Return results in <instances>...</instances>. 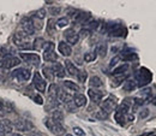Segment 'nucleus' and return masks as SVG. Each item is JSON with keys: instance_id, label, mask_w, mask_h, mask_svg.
<instances>
[{"instance_id": "f257e3e1", "label": "nucleus", "mask_w": 156, "mask_h": 136, "mask_svg": "<svg viewBox=\"0 0 156 136\" xmlns=\"http://www.w3.org/2000/svg\"><path fill=\"white\" fill-rule=\"evenodd\" d=\"M151 79H153V75L147 68H140L136 72L135 82L138 87H144V86L149 84L151 82Z\"/></svg>"}, {"instance_id": "f03ea898", "label": "nucleus", "mask_w": 156, "mask_h": 136, "mask_svg": "<svg viewBox=\"0 0 156 136\" xmlns=\"http://www.w3.org/2000/svg\"><path fill=\"white\" fill-rule=\"evenodd\" d=\"M107 31L109 33L111 36H117V38H121L126 35V28L120 24V23H111L107 25Z\"/></svg>"}, {"instance_id": "7ed1b4c3", "label": "nucleus", "mask_w": 156, "mask_h": 136, "mask_svg": "<svg viewBox=\"0 0 156 136\" xmlns=\"http://www.w3.org/2000/svg\"><path fill=\"white\" fill-rule=\"evenodd\" d=\"M117 104H118L117 97H114V95H109L107 99H105V100L101 102V110H102L103 112H106L107 115H109L111 112H113V111L115 110Z\"/></svg>"}, {"instance_id": "20e7f679", "label": "nucleus", "mask_w": 156, "mask_h": 136, "mask_svg": "<svg viewBox=\"0 0 156 136\" xmlns=\"http://www.w3.org/2000/svg\"><path fill=\"white\" fill-rule=\"evenodd\" d=\"M13 42L20 48H30L31 47L29 43V36L23 31H17L13 35Z\"/></svg>"}, {"instance_id": "39448f33", "label": "nucleus", "mask_w": 156, "mask_h": 136, "mask_svg": "<svg viewBox=\"0 0 156 136\" xmlns=\"http://www.w3.org/2000/svg\"><path fill=\"white\" fill-rule=\"evenodd\" d=\"M43 59L46 61H55L58 59L57 53L54 52V43L53 42H46L43 47Z\"/></svg>"}, {"instance_id": "423d86ee", "label": "nucleus", "mask_w": 156, "mask_h": 136, "mask_svg": "<svg viewBox=\"0 0 156 136\" xmlns=\"http://www.w3.org/2000/svg\"><path fill=\"white\" fill-rule=\"evenodd\" d=\"M44 124H46V127H47L53 134H55V135L60 136V135H62V134H65V129H64L62 124L54 122L52 118H47L46 122H44Z\"/></svg>"}, {"instance_id": "0eeeda50", "label": "nucleus", "mask_w": 156, "mask_h": 136, "mask_svg": "<svg viewBox=\"0 0 156 136\" xmlns=\"http://www.w3.org/2000/svg\"><path fill=\"white\" fill-rule=\"evenodd\" d=\"M11 76L15 78L17 82H25V81H28L29 78L31 77V72L28 69L20 68V69H16L15 71H12Z\"/></svg>"}, {"instance_id": "6e6552de", "label": "nucleus", "mask_w": 156, "mask_h": 136, "mask_svg": "<svg viewBox=\"0 0 156 136\" xmlns=\"http://www.w3.org/2000/svg\"><path fill=\"white\" fill-rule=\"evenodd\" d=\"M20 64V60L15 56H6L5 58L1 60V68L9 70V69H12L15 66H18Z\"/></svg>"}, {"instance_id": "1a4fd4ad", "label": "nucleus", "mask_w": 156, "mask_h": 136, "mask_svg": "<svg viewBox=\"0 0 156 136\" xmlns=\"http://www.w3.org/2000/svg\"><path fill=\"white\" fill-rule=\"evenodd\" d=\"M20 27L23 29V33H25L28 36H30L35 33V28H34V24L31 22V18H28V17L23 18L20 20Z\"/></svg>"}, {"instance_id": "9d476101", "label": "nucleus", "mask_w": 156, "mask_h": 136, "mask_svg": "<svg viewBox=\"0 0 156 136\" xmlns=\"http://www.w3.org/2000/svg\"><path fill=\"white\" fill-rule=\"evenodd\" d=\"M20 57L23 59L25 63L33 64V65H35V66L40 64V57L37 54H35V53H23V52H20Z\"/></svg>"}, {"instance_id": "9b49d317", "label": "nucleus", "mask_w": 156, "mask_h": 136, "mask_svg": "<svg viewBox=\"0 0 156 136\" xmlns=\"http://www.w3.org/2000/svg\"><path fill=\"white\" fill-rule=\"evenodd\" d=\"M34 87L36 88V90H39L40 93L46 92V81L41 77L39 72L34 74Z\"/></svg>"}, {"instance_id": "f8f14e48", "label": "nucleus", "mask_w": 156, "mask_h": 136, "mask_svg": "<svg viewBox=\"0 0 156 136\" xmlns=\"http://www.w3.org/2000/svg\"><path fill=\"white\" fill-rule=\"evenodd\" d=\"M64 36H65L66 41H67L69 43H71V45H76L78 42V40H79V35H78L73 29L66 30V31L64 33Z\"/></svg>"}, {"instance_id": "ddd939ff", "label": "nucleus", "mask_w": 156, "mask_h": 136, "mask_svg": "<svg viewBox=\"0 0 156 136\" xmlns=\"http://www.w3.org/2000/svg\"><path fill=\"white\" fill-rule=\"evenodd\" d=\"M13 127H15L16 129L20 130V131H27V130H30L31 124L28 123V122L24 120V119H17V120L13 123Z\"/></svg>"}, {"instance_id": "4468645a", "label": "nucleus", "mask_w": 156, "mask_h": 136, "mask_svg": "<svg viewBox=\"0 0 156 136\" xmlns=\"http://www.w3.org/2000/svg\"><path fill=\"white\" fill-rule=\"evenodd\" d=\"M88 95L90 97L93 102L100 104L101 100H102V97H103V93L100 92V90H95V89H89V90H88Z\"/></svg>"}, {"instance_id": "2eb2a0df", "label": "nucleus", "mask_w": 156, "mask_h": 136, "mask_svg": "<svg viewBox=\"0 0 156 136\" xmlns=\"http://www.w3.org/2000/svg\"><path fill=\"white\" fill-rule=\"evenodd\" d=\"M58 50L59 52L64 56V57H69V56H71V53H72V50H71V46L70 45H67L66 42H59L58 45Z\"/></svg>"}, {"instance_id": "dca6fc26", "label": "nucleus", "mask_w": 156, "mask_h": 136, "mask_svg": "<svg viewBox=\"0 0 156 136\" xmlns=\"http://www.w3.org/2000/svg\"><path fill=\"white\" fill-rule=\"evenodd\" d=\"M12 131V124L6 119H0V133L1 134H10Z\"/></svg>"}, {"instance_id": "f3484780", "label": "nucleus", "mask_w": 156, "mask_h": 136, "mask_svg": "<svg viewBox=\"0 0 156 136\" xmlns=\"http://www.w3.org/2000/svg\"><path fill=\"white\" fill-rule=\"evenodd\" d=\"M65 68H66V71L69 72V75H71V76H77V74H78L77 68L75 66V64H73L71 60H65Z\"/></svg>"}, {"instance_id": "a211bd4d", "label": "nucleus", "mask_w": 156, "mask_h": 136, "mask_svg": "<svg viewBox=\"0 0 156 136\" xmlns=\"http://www.w3.org/2000/svg\"><path fill=\"white\" fill-rule=\"evenodd\" d=\"M52 70H53V72H54V75L59 78H62L65 76V69L62 68V65L61 64H59V63H55L53 66H52Z\"/></svg>"}, {"instance_id": "6ab92c4d", "label": "nucleus", "mask_w": 156, "mask_h": 136, "mask_svg": "<svg viewBox=\"0 0 156 136\" xmlns=\"http://www.w3.org/2000/svg\"><path fill=\"white\" fill-rule=\"evenodd\" d=\"M57 100H59L60 102H64V104H69V102L72 101V97H71L69 93L64 92V90H59Z\"/></svg>"}, {"instance_id": "aec40b11", "label": "nucleus", "mask_w": 156, "mask_h": 136, "mask_svg": "<svg viewBox=\"0 0 156 136\" xmlns=\"http://www.w3.org/2000/svg\"><path fill=\"white\" fill-rule=\"evenodd\" d=\"M90 18V15L87 12H77L76 15H73V20L78 23H84Z\"/></svg>"}, {"instance_id": "412c9836", "label": "nucleus", "mask_w": 156, "mask_h": 136, "mask_svg": "<svg viewBox=\"0 0 156 136\" xmlns=\"http://www.w3.org/2000/svg\"><path fill=\"white\" fill-rule=\"evenodd\" d=\"M73 104L76 105V107H82V106H85L87 104V97L83 94H77L76 97H73Z\"/></svg>"}, {"instance_id": "4be33fe9", "label": "nucleus", "mask_w": 156, "mask_h": 136, "mask_svg": "<svg viewBox=\"0 0 156 136\" xmlns=\"http://www.w3.org/2000/svg\"><path fill=\"white\" fill-rule=\"evenodd\" d=\"M58 93H59L58 86L57 84H51L49 88H48V95L51 97V100H57Z\"/></svg>"}, {"instance_id": "5701e85b", "label": "nucleus", "mask_w": 156, "mask_h": 136, "mask_svg": "<svg viewBox=\"0 0 156 136\" xmlns=\"http://www.w3.org/2000/svg\"><path fill=\"white\" fill-rule=\"evenodd\" d=\"M42 71H43L44 77L47 78L48 81H53V79H54V77H55V75H54V72H53L52 68H49V66H43Z\"/></svg>"}, {"instance_id": "b1692460", "label": "nucleus", "mask_w": 156, "mask_h": 136, "mask_svg": "<svg viewBox=\"0 0 156 136\" xmlns=\"http://www.w3.org/2000/svg\"><path fill=\"white\" fill-rule=\"evenodd\" d=\"M137 84L133 79H127L124 83V90H126V92H132V90H135Z\"/></svg>"}, {"instance_id": "393cba45", "label": "nucleus", "mask_w": 156, "mask_h": 136, "mask_svg": "<svg viewBox=\"0 0 156 136\" xmlns=\"http://www.w3.org/2000/svg\"><path fill=\"white\" fill-rule=\"evenodd\" d=\"M52 119H53L54 122H57V123L62 124V120H64V115H62V112H61L60 110H55V111L52 113Z\"/></svg>"}, {"instance_id": "a878e982", "label": "nucleus", "mask_w": 156, "mask_h": 136, "mask_svg": "<svg viewBox=\"0 0 156 136\" xmlns=\"http://www.w3.org/2000/svg\"><path fill=\"white\" fill-rule=\"evenodd\" d=\"M90 87H95V88H98V87H101L103 83H102V81H101V78L98 77V76H93V77L90 78Z\"/></svg>"}, {"instance_id": "bb28decb", "label": "nucleus", "mask_w": 156, "mask_h": 136, "mask_svg": "<svg viewBox=\"0 0 156 136\" xmlns=\"http://www.w3.org/2000/svg\"><path fill=\"white\" fill-rule=\"evenodd\" d=\"M64 86H65L67 89L72 90V92H78V90H79V87H78L76 83H73L72 81H65V82H64Z\"/></svg>"}, {"instance_id": "cd10ccee", "label": "nucleus", "mask_w": 156, "mask_h": 136, "mask_svg": "<svg viewBox=\"0 0 156 136\" xmlns=\"http://www.w3.org/2000/svg\"><path fill=\"white\" fill-rule=\"evenodd\" d=\"M96 56H98L96 52H87V53L84 54V60H85L87 63H91V61H94V60L96 59Z\"/></svg>"}, {"instance_id": "c85d7f7f", "label": "nucleus", "mask_w": 156, "mask_h": 136, "mask_svg": "<svg viewBox=\"0 0 156 136\" xmlns=\"http://www.w3.org/2000/svg\"><path fill=\"white\" fill-rule=\"evenodd\" d=\"M54 31H55V22L53 20H49L47 23V33L49 35H53Z\"/></svg>"}, {"instance_id": "c756f323", "label": "nucleus", "mask_w": 156, "mask_h": 136, "mask_svg": "<svg viewBox=\"0 0 156 136\" xmlns=\"http://www.w3.org/2000/svg\"><path fill=\"white\" fill-rule=\"evenodd\" d=\"M9 77V71L4 68L0 66V84H2L4 82H6V79Z\"/></svg>"}, {"instance_id": "7c9ffc66", "label": "nucleus", "mask_w": 156, "mask_h": 136, "mask_svg": "<svg viewBox=\"0 0 156 136\" xmlns=\"http://www.w3.org/2000/svg\"><path fill=\"white\" fill-rule=\"evenodd\" d=\"M44 45H46L44 40L41 39V38H39V39L35 40V42H34V50H37V51H40V50H42V48L44 47Z\"/></svg>"}, {"instance_id": "2f4dec72", "label": "nucleus", "mask_w": 156, "mask_h": 136, "mask_svg": "<svg viewBox=\"0 0 156 136\" xmlns=\"http://www.w3.org/2000/svg\"><path fill=\"white\" fill-rule=\"evenodd\" d=\"M127 69H129V65H127V64H124V65L117 68V69L113 71V74H114V75H124V72H125Z\"/></svg>"}, {"instance_id": "473e14b6", "label": "nucleus", "mask_w": 156, "mask_h": 136, "mask_svg": "<svg viewBox=\"0 0 156 136\" xmlns=\"http://www.w3.org/2000/svg\"><path fill=\"white\" fill-rule=\"evenodd\" d=\"M96 52H98V54H100V56L105 57V56H106V52H107V47H106V45H105V43H101V45H98Z\"/></svg>"}, {"instance_id": "72a5a7b5", "label": "nucleus", "mask_w": 156, "mask_h": 136, "mask_svg": "<svg viewBox=\"0 0 156 136\" xmlns=\"http://www.w3.org/2000/svg\"><path fill=\"white\" fill-rule=\"evenodd\" d=\"M87 77H88V74L85 72V71H78V74H77V78H78V81L79 82H82V83H84L85 81H87Z\"/></svg>"}, {"instance_id": "f704fd0d", "label": "nucleus", "mask_w": 156, "mask_h": 136, "mask_svg": "<svg viewBox=\"0 0 156 136\" xmlns=\"http://www.w3.org/2000/svg\"><path fill=\"white\" fill-rule=\"evenodd\" d=\"M34 17L35 18H37V20H43L44 17H46V11L43 10V9H41V10H39V11H36L35 13H34Z\"/></svg>"}, {"instance_id": "c9c22d12", "label": "nucleus", "mask_w": 156, "mask_h": 136, "mask_svg": "<svg viewBox=\"0 0 156 136\" xmlns=\"http://www.w3.org/2000/svg\"><path fill=\"white\" fill-rule=\"evenodd\" d=\"M69 24V20L66 18V17H62V18H59L58 22H57V25H58L59 28H64V27H66Z\"/></svg>"}, {"instance_id": "e433bc0d", "label": "nucleus", "mask_w": 156, "mask_h": 136, "mask_svg": "<svg viewBox=\"0 0 156 136\" xmlns=\"http://www.w3.org/2000/svg\"><path fill=\"white\" fill-rule=\"evenodd\" d=\"M125 79V76L124 75H120V76H118V77H115L114 79H113V83H112V86L113 87H118L122 81Z\"/></svg>"}, {"instance_id": "4c0bfd02", "label": "nucleus", "mask_w": 156, "mask_h": 136, "mask_svg": "<svg viewBox=\"0 0 156 136\" xmlns=\"http://www.w3.org/2000/svg\"><path fill=\"white\" fill-rule=\"evenodd\" d=\"M95 117H96L98 119H106V118L108 117V115H107L106 112H103L102 110H100L98 112H96V113H95Z\"/></svg>"}, {"instance_id": "58836bf2", "label": "nucleus", "mask_w": 156, "mask_h": 136, "mask_svg": "<svg viewBox=\"0 0 156 136\" xmlns=\"http://www.w3.org/2000/svg\"><path fill=\"white\" fill-rule=\"evenodd\" d=\"M6 51H7V50H6L5 47H0V63H1L2 59L7 56V52H6Z\"/></svg>"}, {"instance_id": "ea45409f", "label": "nucleus", "mask_w": 156, "mask_h": 136, "mask_svg": "<svg viewBox=\"0 0 156 136\" xmlns=\"http://www.w3.org/2000/svg\"><path fill=\"white\" fill-rule=\"evenodd\" d=\"M73 133H75L76 135H78V136H84V135H85V133H84V131H83L80 128H78V127H75V128H73Z\"/></svg>"}, {"instance_id": "a19ab883", "label": "nucleus", "mask_w": 156, "mask_h": 136, "mask_svg": "<svg viewBox=\"0 0 156 136\" xmlns=\"http://www.w3.org/2000/svg\"><path fill=\"white\" fill-rule=\"evenodd\" d=\"M34 101H35L36 104H39V105H42V104H43V99L40 97V95H35V97H34Z\"/></svg>"}, {"instance_id": "79ce46f5", "label": "nucleus", "mask_w": 156, "mask_h": 136, "mask_svg": "<svg viewBox=\"0 0 156 136\" xmlns=\"http://www.w3.org/2000/svg\"><path fill=\"white\" fill-rule=\"evenodd\" d=\"M149 116V110H143V111H140V113H139V118H145V117Z\"/></svg>"}, {"instance_id": "37998d69", "label": "nucleus", "mask_w": 156, "mask_h": 136, "mask_svg": "<svg viewBox=\"0 0 156 136\" xmlns=\"http://www.w3.org/2000/svg\"><path fill=\"white\" fill-rule=\"evenodd\" d=\"M49 11L52 12V15H53V16H55V15H58L59 12H60V9H59V7H52Z\"/></svg>"}, {"instance_id": "c03bdc74", "label": "nucleus", "mask_w": 156, "mask_h": 136, "mask_svg": "<svg viewBox=\"0 0 156 136\" xmlns=\"http://www.w3.org/2000/svg\"><path fill=\"white\" fill-rule=\"evenodd\" d=\"M71 102H72V101H71ZM71 102L66 104V105H67V108H69V111H75V108H76V105H71Z\"/></svg>"}, {"instance_id": "a18cd8bd", "label": "nucleus", "mask_w": 156, "mask_h": 136, "mask_svg": "<svg viewBox=\"0 0 156 136\" xmlns=\"http://www.w3.org/2000/svg\"><path fill=\"white\" fill-rule=\"evenodd\" d=\"M118 60H119V58H113L112 59V63H111V66H113V65H114V64H117L118 63Z\"/></svg>"}, {"instance_id": "49530a36", "label": "nucleus", "mask_w": 156, "mask_h": 136, "mask_svg": "<svg viewBox=\"0 0 156 136\" xmlns=\"http://www.w3.org/2000/svg\"><path fill=\"white\" fill-rule=\"evenodd\" d=\"M2 106H4V105H2V101L0 100V113H1V110H2Z\"/></svg>"}, {"instance_id": "de8ad7c7", "label": "nucleus", "mask_w": 156, "mask_h": 136, "mask_svg": "<svg viewBox=\"0 0 156 136\" xmlns=\"http://www.w3.org/2000/svg\"><path fill=\"white\" fill-rule=\"evenodd\" d=\"M11 136H22V135H20V134H12Z\"/></svg>"}, {"instance_id": "09e8293b", "label": "nucleus", "mask_w": 156, "mask_h": 136, "mask_svg": "<svg viewBox=\"0 0 156 136\" xmlns=\"http://www.w3.org/2000/svg\"><path fill=\"white\" fill-rule=\"evenodd\" d=\"M140 136H148V134H144V135H140Z\"/></svg>"}, {"instance_id": "8fccbe9b", "label": "nucleus", "mask_w": 156, "mask_h": 136, "mask_svg": "<svg viewBox=\"0 0 156 136\" xmlns=\"http://www.w3.org/2000/svg\"><path fill=\"white\" fill-rule=\"evenodd\" d=\"M154 104H155V105H156V99H155V100H154Z\"/></svg>"}, {"instance_id": "3c124183", "label": "nucleus", "mask_w": 156, "mask_h": 136, "mask_svg": "<svg viewBox=\"0 0 156 136\" xmlns=\"http://www.w3.org/2000/svg\"><path fill=\"white\" fill-rule=\"evenodd\" d=\"M0 136H4V134H1V133H0Z\"/></svg>"}, {"instance_id": "603ef678", "label": "nucleus", "mask_w": 156, "mask_h": 136, "mask_svg": "<svg viewBox=\"0 0 156 136\" xmlns=\"http://www.w3.org/2000/svg\"><path fill=\"white\" fill-rule=\"evenodd\" d=\"M66 136H72V135H70V134H67V135H66Z\"/></svg>"}, {"instance_id": "864d4df0", "label": "nucleus", "mask_w": 156, "mask_h": 136, "mask_svg": "<svg viewBox=\"0 0 156 136\" xmlns=\"http://www.w3.org/2000/svg\"><path fill=\"white\" fill-rule=\"evenodd\" d=\"M154 136H156V135H154Z\"/></svg>"}]
</instances>
